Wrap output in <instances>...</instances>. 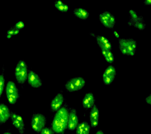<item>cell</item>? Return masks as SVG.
<instances>
[{
  "label": "cell",
  "instance_id": "6da1fadb",
  "mask_svg": "<svg viewBox=\"0 0 151 134\" xmlns=\"http://www.w3.org/2000/svg\"><path fill=\"white\" fill-rule=\"evenodd\" d=\"M68 109L66 107H62L57 111L51 124L53 131L61 134L65 131L68 125Z\"/></svg>",
  "mask_w": 151,
  "mask_h": 134
},
{
  "label": "cell",
  "instance_id": "7a4b0ae2",
  "mask_svg": "<svg viewBox=\"0 0 151 134\" xmlns=\"http://www.w3.org/2000/svg\"><path fill=\"white\" fill-rule=\"evenodd\" d=\"M28 72L27 63L23 60H20L17 64L14 73L18 83L21 84H24L27 80Z\"/></svg>",
  "mask_w": 151,
  "mask_h": 134
},
{
  "label": "cell",
  "instance_id": "3957f363",
  "mask_svg": "<svg viewBox=\"0 0 151 134\" xmlns=\"http://www.w3.org/2000/svg\"><path fill=\"white\" fill-rule=\"evenodd\" d=\"M5 90L6 95L9 103L15 104L19 97V92L15 83L12 81H8Z\"/></svg>",
  "mask_w": 151,
  "mask_h": 134
},
{
  "label": "cell",
  "instance_id": "277c9868",
  "mask_svg": "<svg viewBox=\"0 0 151 134\" xmlns=\"http://www.w3.org/2000/svg\"><path fill=\"white\" fill-rule=\"evenodd\" d=\"M86 85V80L81 77H73L67 81L65 87L69 92L78 91L82 89Z\"/></svg>",
  "mask_w": 151,
  "mask_h": 134
},
{
  "label": "cell",
  "instance_id": "5b68a950",
  "mask_svg": "<svg viewBox=\"0 0 151 134\" xmlns=\"http://www.w3.org/2000/svg\"><path fill=\"white\" fill-rule=\"evenodd\" d=\"M46 123L47 119L42 114H34L32 116L31 125L33 130L37 133H40L45 128Z\"/></svg>",
  "mask_w": 151,
  "mask_h": 134
},
{
  "label": "cell",
  "instance_id": "8992f818",
  "mask_svg": "<svg viewBox=\"0 0 151 134\" xmlns=\"http://www.w3.org/2000/svg\"><path fill=\"white\" fill-rule=\"evenodd\" d=\"M12 119V123L13 125L17 129L19 133L21 134L24 133V124L23 119L20 115H18L15 113L10 112V117Z\"/></svg>",
  "mask_w": 151,
  "mask_h": 134
},
{
  "label": "cell",
  "instance_id": "52a82bcc",
  "mask_svg": "<svg viewBox=\"0 0 151 134\" xmlns=\"http://www.w3.org/2000/svg\"><path fill=\"white\" fill-rule=\"evenodd\" d=\"M78 118L77 115V112L75 109H71L68 112V125L67 128L69 130H75L78 125Z\"/></svg>",
  "mask_w": 151,
  "mask_h": 134
},
{
  "label": "cell",
  "instance_id": "ba28073f",
  "mask_svg": "<svg viewBox=\"0 0 151 134\" xmlns=\"http://www.w3.org/2000/svg\"><path fill=\"white\" fill-rule=\"evenodd\" d=\"M28 84L32 87L39 88L42 85V81L38 75L32 70H28L27 78Z\"/></svg>",
  "mask_w": 151,
  "mask_h": 134
},
{
  "label": "cell",
  "instance_id": "9c48e42d",
  "mask_svg": "<svg viewBox=\"0 0 151 134\" xmlns=\"http://www.w3.org/2000/svg\"><path fill=\"white\" fill-rule=\"evenodd\" d=\"M64 101L63 95L59 93L52 100L50 103V111L54 112L57 111L61 108Z\"/></svg>",
  "mask_w": 151,
  "mask_h": 134
},
{
  "label": "cell",
  "instance_id": "30bf717a",
  "mask_svg": "<svg viewBox=\"0 0 151 134\" xmlns=\"http://www.w3.org/2000/svg\"><path fill=\"white\" fill-rule=\"evenodd\" d=\"M99 109L96 105H94L91 109L90 113V120L92 128H95L99 124Z\"/></svg>",
  "mask_w": 151,
  "mask_h": 134
},
{
  "label": "cell",
  "instance_id": "8fae6325",
  "mask_svg": "<svg viewBox=\"0 0 151 134\" xmlns=\"http://www.w3.org/2000/svg\"><path fill=\"white\" fill-rule=\"evenodd\" d=\"M10 117V112L8 106L4 103L0 104V124L6 122Z\"/></svg>",
  "mask_w": 151,
  "mask_h": 134
},
{
  "label": "cell",
  "instance_id": "7c38bea8",
  "mask_svg": "<svg viewBox=\"0 0 151 134\" xmlns=\"http://www.w3.org/2000/svg\"><path fill=\"white\" fill-rule=\"evenodd\" d=\"M95 98L92 92H88L86 94L82 100V105L85 109L92 108L94 105Z\"/></svg>",
  "mask_w": 151,
  "mask_h": 134
},
{
  "label": "cell",
  "instance_id": "4fadbf2b",
  "mask_svg": "<svg viewBox=\"0 0 151 134\" xmlns=\"http://www.w3.org/2000/svg\"><path fill=\"white\" fill-rule=\"evenodd\" d=\"M76 129V134H89L91 126L87 122L84 121L78 125Z\"/></svg>",
  "mask_w": 151,
  "mask_h": 134
},
{
  "label": "cell",
  "instance_id": "5bb4252c",
  "mask_svg": "<svg viewBox=\"0 0 151 134\" xmlns=\"http://www.w3.org/2000/svg\"><path fill=\"white\" fill-rule=\"evenodd\" d=\"M137 43V41L132 38H119L118 41L119 47L125 48L127 49L130 47H132V44Z\"/></svg>",
  "mask_w": 151,
  "mask_h": 134
},
{
  "label": "cell",
  "instance_id": "9a60e30c",
  "mask_svg": "<svg viewBox=\"0 0 151 134\" xmlns=\"http://www.w3.org/2000/svg\"><path fill=\"white\" fill-rule=\"evenodd\" d=\"M145 23L143 16H138L137 18L134 19H129V21L127 22V24L130 27L132 26V24L137 23Z\"/></svg>",
  "mask_w": 151,
  "mask_h": 134
},
{
  "label": "cell",
  "instance_id": "2e32d148",
  "mask_svg": "<svg viewBox=\"0 0 151 134\" xmlns=\"http://www.w3.org/2000/svg\"><path fill=\"white\" fill-rule=\"evenodd\" d=\"M5 87V78L2 73L0 75V97H1L4 90Z\"/></svg>",
  "mask_w": 151,
  "mask_h": 134
},
{
  "label": "cell",
  "instance_id": "e0dca14e",
  "mask_svg": "<svg viewBox=\"0 0 151 134\" xmlns=\"http://www.w3.org/2000/svg\"><path fill=\"white\" fill-rule=\"evenodd\" d=\"M116 77V76H107L105 78H103L104 84L107 85H109L113 82Z\"/></svg>",
  "mask_w": 151,
  "mask_h": 134
},
{
  "label": "cell",
  "instance_id": "ac0fdd59",
  "mask_svg": "<svg viewBox=\"0 0 151 134\" xmlns=\"http://www.w3.org/2000/svg\"><path fill=\"white\" fill-rule=\"evenodd\" d=\"M100 23L103 24V25L107 29H113L114 27V26L112 25L110 23L109 20H105L100 21Z\"/></svg>",
  "mask_w": 151,
  "mask_h": 134
},
{
  "label": "cell",
  "instance_id": "d6986e66",
  "mask_svg": "<svg viewBox=\"0 0 151 134\" xmlns=\"http://www.w3.org/2000/svg\"><path fill=\"white\" fill-rule=\"evenodd\" d=\"M132 26H133L135 28H137L140 30H144L146 28V24L145 23H137L132 24Z\"/></svg>",
  "mask_w": 151,
  "mask_h": 134
},
{
  "label": "cell",
  "instance_id": "ffe728a7",
  "mask_svg": "<svg viewBox=\"0 0 151 134\" xmlns=\"http://www.w3.org/2000/svg\"><path fill=\"white\" fill-rule=\"evenodd\" d=\"M24 23L22 21H19L15 23V25L14 27L15 29H18V30H21V29H23L24 27Z\"/></svg>",
  "mask_w": 151,
  "mask_h": 134
},
{
  "label": "cell",
  "instance_id": "44dd1931",
  "mask_svg": "<svg viewBox=\"0 0 151 134\" xmlns=\"http://www.w3.org/2000/svg\"><path fill=\"white\" fill-rule=\"evenodd\" d=\"M41 134H54V132L52 129L48 128H44L41 130Z\"/></svg>",
  "mask_w": 151,
  "mask_h": 134
},
{
  "label": "cell",
  "instance_id": "7402d4cb",
  "mask_svg": "<svg viewBox=\"0 0 151 134\" xmlns=\"http://www.w3.org/2000/svg\"><path fill=\"white\" fill-rule=\"evenodd\" d=\"M107 68L109 70H110V71L112 74L116 75V76L117 72L116 69V68L114 67V66L112 65L111 64H110V65L108 66L107 67Z\"/></svg>",
  "mask_w": 151,
  "mask_h": 134
},
{
  "label": "cell",
  "instance_id": "603a6c76",
  "mask_svg": "<svg viewBox=\"0 0 151 134\" xmlns=\"http://www.w3.org/2000/svg\"><path fill=\"white\" fill-rule=\"evenodd\" d=\"M81 15H82V19L86 20L89 17L90 14L89 12L86 10L81 14Z\"/></svg>",
  "mask_w": 151,
  "mask_h": 134
},
{
  "label": "cell",
  "instance_id": "cb8c5ba5",
  "mask_svg": "<svg viewBox=\"0 0 151 134\" xmlns=\"http://www.w3.org/2000/svg\"><path fill=\"white\" fill-rule=\"evenodd\" d=\"M64 4H63V5H58V4L54 3L55 7L59 11H61L62 12H64Z\"/></svg>",
  "mask_w": 151,
  "mask_h": 134
},
{
  "label": "cell",
  "instance_id": "d4e9b609",
  "mask_svg": "<svg viewBox=\"0 0 151 134\" xmlns=\"http://www.w3.org/2000/svg\"><path fill=\"white\" fill-rule=\"evenodd\" d=\"M73 12L76 17H78V18L80 19H82V15H81V13L79 12V11L75 10H73Z\"/></svg>",
  "mask_w": 151,
  "mask_h": 134
},
{
  "label": "cell",
  "instance_id": "484cf974",
  "mask_svg": "<svg viewBox=\"0 0 151 134\" xmlns=\"http://www.w3.org/2000/svg\"><path fill=\"white\" fill-rule=\"evenodd\" d=\"M14 30H15V28H14V26L11 27L7 31L6 34L10 35L12 36H14Z\"/></svg>",
  "mask_w": 151,
  "mask_h": 134
},
{
  "label": "cell",
  "instance_id": "4316f807",
  "mask_svg": "<svg viewBox=\"0 0 151 134\" xmlns=\"http://www.w3.org/2000/svg\"><path fill=\"white\" fill-rule=\"evenodd\" d=\"M109 21L113 25H115L116 23V19L115 17L112 14L111 16L109 19Z\"/></svg>",
  "mask_w": 151,
  "mask_h": 134
},
{
  "label": "cell",
  "instance_id": "83f0119b",
  "mask_svg": "<svg viewBox=\"0 0 151 134\" xmlns=\"http://www.w3.org/2000/svg\"><path fill=\"white\" fill-rule=\"evenodd\" d=\"M105 74H106V75H107V76H116V75H113V74H112L111 72L107 68H106V69H105L104 71V72Z\"/></svg>",
  "mask_w": 151,
  "mask_h": 134
},
{
  "label": "cell",
  "instance_id": "f1b7e54d",
  "mask_svg": "<svg viewBox=\"0 0 151 134\" xmlns=\"http://www.w3.org/2000/svg\"><path fill=\"white\" fill-rule=\"evenodd\" d=\"M119 49H120V51L122 53V54L123 55H126V52H127V49L122 47H119Z\"/></svg>",
  "mask_w": 151,
  "mask_h": 134
},
{
  "label": "cell",
  "instance_id": "f546056e",
  "mask_svg": "<svg viewBox=\"0 0 151 134\" xmlns=\"http://www.w3.org/2000/svg\"><path fill=\"white\" fill-rule=\"evenodd\" d=\"M74 10H76V11H79V12L81 13V14H82L84 11H85V10H86V9H84V8H76V9H74Z\"/></svg>",
  "mask_w": 151,
  "mask_h": 134
},
{
  "label": "cell",
  "instance_id": "4dcf8cb0",
  "mask_svg": "<svg viewBox=\"0 0 151 134\" xmlns=\"http://www.w3.org/2000/svg\"><path fill=\"white\" fill-rule=\"evenodd\" d=\"M137 14V13H135L134 14H133L129 15V19H135L137 18L138 17Z\"/></svg>",
  "mask_w": 151,
  "mask_h": 134
},
{
  "label": "cell",
  "instance_id": "1f68e13d",
  "mask_svg": "<svg viewBox=\"0 0 151 134\" xmlns=\"http://www.w3.org/2000/svg\"><path fill=\"white\" fill-rule=\"evenodd\" d=\"M54 3L58 4V5H63V4H64V3L62 1H61V0H56V1L54 2Z\"/></svg>",
  "mask_w": 151,
  "mask_h": 134
},
{
  "label": "cell",
  "instance_id": "d6a6232c",
  "mask_svg": "<svg viewBox=\"0 0 151 134\" xmlns=\"http://www.w3.org/2000/svg\"><path fill=\"white\" fill-rule=\"evenodd\" d=\"M68 9H69V7L67 4H64V12H67L68 11Z\"/></svg>",
  "mask_w": 151,
  "mask_h": 134
},
{
  "label": "cell",
  "instance_id": "836d02e7",
  "mask_svg": "<svg viewBox=\"0 0 151 134\" xmlns=\"http://www.w3.org/2000/svg\"><path fill=\"white\" fill-rule=\"evenodd\" d=\"M103 12L105 14V15H106V16H107V17H108L109 18L112 15V14L111 13V12H109V11H106V10L104 11Z\"/></svg>",
  "mask_w": 151,
  "mask_h": 134
},
{
  "label": "cell",
  "instance_id": "e575fe53",
  "mask_svg": "<svg viewBox=\"0 0 151 134\" xmlns=\"http://www.w3.org/2000/svg\"><path fill=\"white\" fill-rule=\"evenodd\" d=\"M151 95L150 94L149 96H147V97H146V102L148 104L150 105H151Z\"/></svg>",
  "mask_w": 151,
  "mask_h": 134
},
{
  "label": "cell",
  "instance_id": "d590c367",
  "mask_svg": "<svg viewBox=\"0 0 151 134\" xmlns=\"http://www.w3.org/2000/svg\"><path fill=\"white\" fill-rule=\"evenodd\" d=\"M144 3L145 5H151V0H145L144 1Z\"/></svg>",
  "mask_w": 151,
  "mask_h": 134
},
{
  "label": "cell",
  "instance_id": "8d00e7d4",
  "mask_svg": "<svg viewBox=\"0 0 151 134\" xmlns=\"http://www.w3.org/2000/svg\"><path fill=\"white\" fill-rule=\"evenodd\" d=\"M113 33V34L115 36V37H116L117 38H119L120 35H119V33L117 31H116V30H114Z\"/></svg>",
  "mask_w": 151,
  "mask_h": 134
},
{
  "label": "cell",
  "instance_id": "74e56055",
  "mask_svg": "<svg viewBox=\"0 0 151 134\" xmlns=\"http://www.w3.org/2000/svg\"><path fill=\"white\" fill-rule=\"evenodd\" d=\"M107 57H108L114 56V54H113V53L112 52V51H111V50L107 51Z\"/></svg>",
  "mask_w": 151,
  "mask_h": 134
},
{
  "label": "cell",
  "instance_id": "f35d334b",
  "mask_svg": "<svg viewBox=\"0 0 151 134\" xmlns=\"http://www.w3.org/2000/svg\"><path fill=\"white\" fill-rule=\"evenodd\" d=\"M109 57V63L110 64H111V63H113V62H114V56H111V57Z\"/></svg>",
  "mask_w": 151,
  "mask_h": 134
},
{
  "label": "cell",
  "instance_id": "ab89813d",
  "mask_svg": "<svg viewBox=\"0 0 151 134\" xmlns=\"http://www.w3.org/2000/svg\"><path fill=\"white\" fill-rule=\"evenodd\" d=\"M99 19H100V21H104L106 20L102 13L100 14V15H99Z\"/></svg>",
  "mask_w": 151,
  "mask_h": 134
},
{
  "label": "cell",
  "instance_id": "60d3db41",
  "mask_svg": "<svg viewBox=\"0 0 151 134\" xmlns=\"http://www.w3.org/2000/svg\"><path fill=\"white\" fill-rule=\"evenodd\" d=\"M128 13L129 14V15H131L133 14L137 13V12L135 10L131 9V10H130L129 11H128Z\"/></svg>",
  "mask_w": 151,
  "mask_h": 134
},
{
  "label": "cell",
  "instance_id": "b9f144b4",
  "mask_svg": "<svg viewBox=\"0 0 151 134\" xmlns=\"http://www.w3.org/2000/svg\"><path fill=\"white\" fill-rule=\"evenodd\" d=\"M101 50V53H102V54L103 56L104 57H107V52L105 51L104 50Z\"/></svg>",
  "mask_w": 151,
  "mask_h": 134
},
{
  "label": "cell",
  "instance_id": "7bdbcfd3",
  "mask_svg": "<svg viewBox=\"0 0 151 134\" xmlns=\"http://www.w3.org/2000/svg\"><path fill=\"white\" fill-rule=\"evenodd\" d=\"M20 32V30H18V29H15V30H14V36L15 35H17L18 34H19V33Z\"/></svg>",
  "mask_w": 151,
  "mask_h": 134
},
{
  "label": "cell",
  "instance_id": "ee69618b",
  "mask_svg": "<svg viewBox=\"0 0 151 134\" xmlns=\"http://www.w3.org/2000/svg\"><path fill=\"white\" fill-rule=\"evenodd\" d=\"M110 42L109 40L108 39L107 37H106V39L104 40L103 41L102 43H108V42Z\"/></svg>",
  "mask_w": 151,
  "mask_h": 134
},
{
  "label": "cell",
  "instance_id": "f6af8a7d",
  "mask_svg": "<svg viewBox=\"0 0 151 134\" xmlns=\"http://www.w3.org/2000/svg\"><path fill=\"white\" fill-rule=\"evenodd\" d=\"M99 38L100 39L102 40H104L106 39V37H105L103 36H100V35H99Z\"/></svg>",
  "mask_w": 151,
  "mask_h": 134
},
{
  "label": "cell",
  "instance_id": "bcb514c9",
  "mask_svg": "<svg viewBox=\"0 0 151 134\" xmlns=\"http://www.w3.org/2000/svg\"><path fill=\"white\" fill-rule=\"evenodd\" d=\"M90 35L91 36H92V37H94V38H95L96 36V35L95 34H94V32H93L90 33Z\"/></svg>",
  "mask_w": 151,
  "mask_h": 134
},
{
  "label": "cell",
  "instance_id": "7dc6e473",
  "mask_svg": "<svg viewBox=\"0 0 151 134\" xmlns=\"http://www.w3.org/2000/svg\"><path fill=\"white\" fill-rule=\"evenodd\" d=\"M96 134H104L102 130H99V131L97 132L96 133Z\"/></svg>",
  "mask_w": 151,
  "mask_h": 134
},
{
  "label": "cell",
  "instance_id": "c3c4849f",
  "mask_svg": "<svg viewBox=\"0 0 151 134\" xmlns=\"http://www.w3.org/2000/svg\"><path fill=\"white\" fill-rule=\"evenodd\" d=\"M105 59H106V62H107V63H109V57H104Z\"/></svg>",
  "mask_w": 151,
  "mask_h": 134
},
{
  "label": "cell",
  "instance_id": "681fc988",
  "mask_svg": "<svg viewBox=\"0 0 151 134\" xmlns=\"http://www.w3.org/2000/svg\"><path fill=\"white\" fill-rule=\"evenodd\" d=\"M12 36H12V35L9 34H6V37L8 39H10L11 38H12Z\"/></svg>",
  "mask_w": 151,
  "mask_h": 134
},
{
  "label": "cell",
  "instance_id": "f907efd6",
  "mask_svg": "<svg viewBox=\"0 0 151 134\" xmlns=\"http://www.w3.org/2000/svg\"><path fill=\"white\" fill-rule=\"evenodd\" d=\"M3 134H12L9 132H6L4 133Z\"/></svg>",
  "mask_w": 151,
  "mask_h": 134
}]
</instances>
